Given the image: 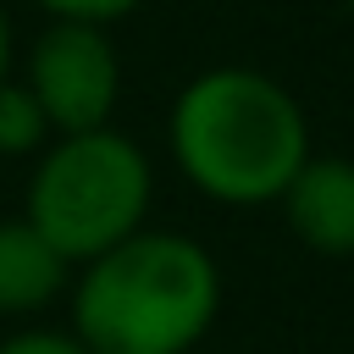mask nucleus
I'll return each instance as SVG.
<instances>
[{
    "label": "nucleus",
    "instance_id": "obj_2",
    "mask_svg": "<svg viewBox=\"0 0 354 354\" xmlns=\"http://www.w3.org/2000/svg\"><path fill=\"white\" fill-rule=\"evenodd\" d=\"M66 304L94 354H194L221 315V266L199 238L144 227L77 266Z\"/></svg>",
    "mask_w": 354,
    "mask_h": 354
},
{
    "label": "nucleus",
    "instance_id": "obj_6",
    "mask_svg": "<svg viewBox=\"0 0 354 354\" xmlns=\"http://www.w3.org/2000/svg\"><path fill=\"white\" fill-rule=\"evenodd\" d=\"M72 282V266L22 221H0V315H39Z\"/></svg>",
    "mask_w": 354,
    "mask_h": 354
},
{
    "label": "nucleus",
    "instance_id": "obj_1",
    "mask_svg": "<svg viewBox=\"0 0 354 354\" xmlns=\"http://www.w3.org/2000/svg\"><path fill=\"white\" fill-rule=\"evenodd\" d=\"M166 149L183 183L227 210L277 205L293 171L315 155L299 94L238 61L205 66L177 88L166 111Z\"/></svg>",
    "mask_w": 354,
    "mask_h": 354
},
{
    "label": "nucleus",
    "instance_id": "obj_3",
    "mask_svg": "<svg viewBox=\"0 0 354 354\" xmlns=\"http://www.w3.org/2000/svg\"><path fill=\"white\" fill-rule=\"evenodd\" d=\"M149 205L155 160L133 133L111 122L94 133H61L33 155L22 221L77 271L105 249L127 243L133 232H144Z\"/></svg>",
    "mask_w": 354,
    "mask_h": 354
},
{
    "label": "nucleus",
    "instance_id": "obj_10",
    "mask_svg": "<svg viewBox=\"0 0 354 354\" xmlns=\"http://www.w3.org/2000/svg\"><path fill=\"white\" fill-rule=\"evenodd\" d=\"M17 72V33H11V11H6V0H0V83Z\"/></svg>",
    "mask_w": 354,
    "mask_h": 354
},
{
    "label": "nucleus",
    "instance_id": "obj_7",
    "mask_svg": "<svg viewBox=\"0 0 354 354\" xmlns=\"http://www.w3.org/2000/svg\"><path fill=\"white\" fill-rule=\"evenodd\" d=\"M50 122L39 111V100L22 88V77L11 72L0 83V160H33L44 144H50Z\"/></svg>",
    "mask_w": 354,
    "mask_h": 354
},
{
    "label": "nucleus",
    "instance_id": "obj_11",
    "mask_svg": "<svg viewBox=\"0 0 354 354\" xmlns=\"http://www.w3.org/2000/svg\"><path fill=\"white\" fill-rule=\"evenodd\" d=\"M343 6H348V11H354V0H343Z\"/></svg>",
    "mask_w": 354,
    "mask_h": 354
},
{
    "label": "nucleus",
    "instance_id": "obj_8",
    "mask_svg": "<svg viewBox=\"0 0 354 354\" xmlns=\"http://www.w3.org/2000/svg\"><path fill=\"white\" fill-rule=\"evenodd\" d=\"M50 22H88V28H116L122 17H133L144 0H33Z\"/></svg>",
    "mask_w": 354,
    "mask_h": 354
},
{
    "label": "nucleus",
    "instance_id": "obj_4",
    "mask_svg": "<svg viewBox=\"0 0 354 354\" xmlns=\"http://www.w3.org/2000/svg\"><path fill=\"white\" fill-rule=\"evenodd\" d=\"M22 88L39 100L50 133H94L111 127L122 100V50L111 28L88 22H44L22 55Z\"/></svg>",
    "mask_w": 354,
    "mask_h": 354
},
{
    "label": "nucleus",
    "instance_id": "obj_9",
    "mask_svg": "<svg viewBox=\"0 0 354 354\" xmlns=\"http://www.w3.org/2000/svg\"><path fill=\"white\" fill-rule=\"evenodd\" d=\"M0 354H94L72 326H22L0 337Z\"/></svg>",
    "mask_w": 354,
    "mask_h": 354
},
{
    "label": "nucleus",
    "instance_id": "obj_5",
    "mask_svg": "<svg viewBox=\"0 0 354 354\" xmlns=\"http://www.w3.org/2000/svg\"><path fill=\"white\" fill-rule=\"evenodd\" d=\"M277 205L288 232L310 254L354 260V160L348 155H310Z\"/></svg>",
    "mask_w": 354,
    "mask_h": 354
}]
</instances>
